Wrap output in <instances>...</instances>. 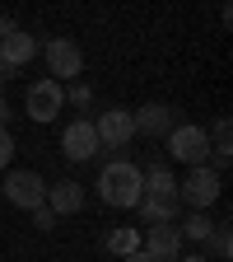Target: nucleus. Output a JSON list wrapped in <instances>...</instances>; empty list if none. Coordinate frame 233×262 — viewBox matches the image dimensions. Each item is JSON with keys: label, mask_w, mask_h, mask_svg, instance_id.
Here are the masks:
<instances>
[{"label": "nucleus", "mask_w": 233, "mask_h": 262, "mask_svg": "<svg viewBox=\"0 0 233 262\" xmlns=\"http://www.w3.org/2000/svg\"><path fill=\"white\" fill-rule=\"evenodd\" d=\"M98 196H103L108 206H117V211H136L140 196H145V169L131 164V159L103 164V173H98Z\"/></svg>", "instance_id": "f257e3e1"}, {"label": "nucleus", "mask_w": 233, "mask_h": 262, "mask_svg": "<svg viewBox=\"0 0 233 262\" xmlns=\"http://www.w3.org/2000/svg\"><path fill=\"white\" fill-rule=\"evenodd\" d=\"M219 192H224V183H219V169H191L187 173V183H177V202H187L191 211H210L215 202H219Z\"/></svg>", "instance_id": "f03ea898"}, {"label": "nucleus", "mask_w": 233, "mask_h": 262, "mask_svg": "<svg viewBox=\"0 0 233 262\" xmlns=\"http://www.w3.org/2000/svg\"><path fill=\"white\" fill-rule=\"evenodd\" d=\"M168 155L191 164V169H201L205 155H210V136H205V126H191V122H177L168 131Z\"/></svg>", "instance_id": "7ed1b4c3"}, {"label": "nucleus", "mask_w": 233, "mask_h": 262, "mask_svg": "<svg viewBox=\"0 0 233 262\" xmlns=\"http://www.w3.org/2000/svg\"><path fill=\"white\" fill-rule=\"evenodd\" d=\"M61 108H65V84H56L51 75L28 84V94H23V113H28L33 122H56Z\"/></svg>", "instance_id": "20e7f679"}, {"label": "nucleus", "mask_w": 233, "mask_h": 262, "mask_svg": "<svg viewBox=\"0 0 233 262\" xmlns=\"http://www.w3.org/2000/svg\"><path fill=\"white\" fill-rule=\"evenodd\" d=\"M5 202L19 206V211H38V206H47V183H42V173H33V169L10 173V178H5Z\"/></svg>", "instance_id": "39448f33"}, {"label": "nucleus", "mask_w": 233, "mask_h": 262, "mask_svg": "<svg viewBox=\"0 0 233 262\" xmlns=\"http://www.w3.org/2000/svg\"><path fill=\"white\" fill-rule=\"evenodd\" d=\"M42 56H47V71H51L56 84L75 80V75L84 71V52H80V42H70V38H51V42L42 47Z\"/></svg>", "instance_id": "423d86ee"}, {"label": "nucleus", "mask_w": 233, "mask_h": 262, "mask_svg": "<svg viewBox=\"0 0 233 262\" xmlns=\"http://www.w3.org/2000/svg\"><path fill=\"white\" fill-rule=\"evenodd\" d=\"M93 136H98V150H121V145H131V136H136V122H131L126 108H108V113H98Z\"/></svg>", "instance_id": "0eeeda50"}, {"label": "nucleus", "mask_w": 233, "mask_h": 262, "mask_svg": "<svg viewBox=\"0 0 233 262\" xmlns=\"http://www.w3.org/2000/svg\"><path fill=\"white\" fill-rule=\"evenodd\" d=\"M182 244H187V239H182L177 225H149L140 253H145L149 262H177V257H182Z\"/></svg>", "instance_id": "6e6552de"}, {"label": "nucleus", "mask_w": 233, "mask_h": 262, "mask_svg": "<svg viewBox=\"0 0 233 262\" xmlns=\"http://www.w3.org/2000/svg\"><path fill=\"white\" fill-rule=\"evenodd\" d=\"M61 155H65V159H75V164H84V159H93V155H98L93 117H75L70 126L61 131Z\"/></svg>", "instance_id": "1a4fd4ad"}, {"label": "nucleus", "mask_w": 233, "mask_h": 262, "mask_svg": "<svg viewBox=\"0 0 233 262\" xmlns=\"http://www.w3.org/2000/svg\"><path fill=\"white\" fill-rule=\"evenodd\" d=\"M131 122H136V136H168V131L177 126V108L149 103V108H140V113H131Z\"/></svg>", "instance_id": "9d476101"}, {"label": "nucleus", "mask_w": 233, "mask_h": 262, "mask_svg": "<svg viewBox=\"0 0 233 262\" xmlns=\"http://www.w3.org/2000/svg\"><path fill=\"white\" fill-rule=\"evenodd\" d=\"M177 206H182L177 192H145L136 211H140L145 225H177Z\"/></svg>", "instance_id": "9b49d317"}, {"label": "nucleus", "mask_w": 233, "mask_h": 262, "mask_svg": "<svg viewBox=\"0 0 233 262\" xmlns=\"http://www.w3.org/2000/svg\"><path fill=\"white\" fill-rule=\"evenodd\" d=\"M42 47H38V38L33 33H23V28H14L10 38H0V61L10 66V71H19V66H28L33 56H38Z\"/></svg>", "instance_id": "f8f14e48"}, {"label": "nucleus", "mask_w": 233, "mask_h": 262, "mask_svg": "<svg viewBox=\"0 0 233 262\" xmlns=\"http://www.w3.org/2000/svg\"><path fill=\"white\" fill-rule=\"evenodd\" d=\"M80 206H84V183L61 178L56 187H47V211H51V215H75Z\"/></svg>", "instance_id": "ddd939ff"}, {"label": "nucleus", "mask_w": 233, "mask_h": 262, "mask_svg": "<svg viewBox=\"0 0 233 262\" xmlns=\"http://www.w3.org/2000/svg\"><path fill=\"white\" fill-rule=\"evenodd\" d=\"M210 155H215L219 169H224L228 155H233V141H228V117H219V122H215V131H210Z\"/></svg>", "instance_id": "4468645a"}, {"label": "nucleus", "mask_w": 233, "mask_h": 262, "mask_svg": "<svg viewBox=\"0 0 233 262\" xmlns=\"http://www.w3.org/2000/svg\"><path fill=\"white\" fill-rule=\"evenodd\" d=\"M177 229H182V239H196V244H205V239H210V229H215V220H210L205 211H191V215H187Z\"/></svg>", "instance_id": "2eb2a0df"}, {"label": "nucleus", "mask_w": 233, "mask_h": 262, "mask_svg": "<svg viewBox=\"0 0 233 262\" xmlns=\"http://www.w3.org/2000/svg\"><path fill=\"white\" fill-rule=\"evenodd\" d=\"M108 248L117 253V257H131V253H140V234L131 225H121V229H112L108 234Z\"/></svg>", "instance_id": "dca6fc26"}, {"label": "nucleus", "mask_w": 233, "mask_h": 262, "mask_svg": "<svg viewBox=\"0 0 233 262\" xmlns=\"http://www.w3.org/2000/svg\"><path fill=\"white\" fill-rule=\"evenodd\" d=\"M210 248H215L210 262H228V253H233V234H228V225H215V229H210Z\"/></svg>", "instance_id": "f3484780"}, {"label": "nucleus", "mask_w": 233, "mask_h": 262, "mask_svg": "<svg viewBox=\"0 0 233 262\" xmlns=\"http://www.w3.org/2000/svg\"><path fill=\"white\" fill-rule=\"evenodd\" d=\"M145 192H177V183H173V173L163 169V164H154L145 173Z\"/></svg>", "instance_id": "a211bd4d"}, {"label": "nucleus", "mask_w": 233, "mask_h": 262, "mask_svg": "<svg viewBox=\"0 0 233 262\" xmlns=\"http://www.w3.org/2000/svg\"><path fill=\"white\" fill-rule=\"evenodd\" d=\"M10 159H14V136L10 126H0V169H10Z\"/></svg>", "instance_id": "6ab92c4d"}, {"label": "nucleus", "mask_w": 233, "mask_h": 262, "mask_svg": "<svg viewBox=\"0 0 233 262\" xmlns=\"http://www.w3.org/2000/svg\"><path fill=\"white\" fill-rule=\"evenodd\" d=\"M65 98H70L75 108H89V103H93V94H89V84H75V89H65Z\"/></svg>", "instance_id": "aec40b11"}, {"label": "nucleus", "mask_w": 233, "mask_h": 262, "mask_svg": "<svg viewBox=\"0 0 233 262\" xmlns=\"http://www.w3.org/2000/svg\"><path fill=\"white\" fill-rule=\"evenodd\" d=\"M33 225H38V229H51V225H56V215H51L47 206H38V211H33Z\"/></svg>", "instance_id": "412c9836"}, {"label": "nucleus", "mask_w": 233, "mask_h": 262, "mask_svg": "<svg viewBox=\"0 0 233 262\" xmlns=\"http://www.w3.org/2000/svg\"><path fill=\"white\" fill-rule=\"evenodd\" d=\"M10 80H14V71H10L5 61H0V84H10Z\"/></svg>", "instance_id": "4be33fe9"}, {"label": "nucleus", "mask_w": 233, "mask_h": 262, "mask_svg": "<svg viewBox=\"0 0 233 262\" xmlns=\"http://www.w3.org/2000/svg\"><path fill=\"white\" fill-rule=\"evenodd\" d=\"M10 117H14V113H10V103H5V98H0V126H5Z\"/></svg>", "instance_id": "5701e85b"}, {"label": "nucleus", "mask_w": 233, "mask_h": 262, "mask_svg": "<svg viewBox=\"0 0 233 262\" xmlns=\"http://www.w3.org/2000/svg\"><path fill=\"white\" fill-rule=\"evenodd\" d=\"M121 262H149V257H145V253H131V257H121Z\"/></svg>", "instance_id": "b1692460"}, {"label": "nucleus", "mask_w": 233, "mask_h": 262, "mask_svg": "<svg viewBox=\"0 0 233 262\" xmlns=\"http://www.w3.org/2000/svg\"><path fill=\"white\" fill-rule=\"evenodd\" d=\"M177 262H210V257H205V253H196V257H177Z\"/></svg>", "instance_id": "393cba45"}]
</instances>
